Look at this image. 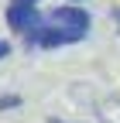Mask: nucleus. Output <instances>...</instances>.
<instances>
[{
    "mask_svg": "<svg viewBox=\"0 0 120 123\" xmlns=\"http://www.w3.org/2000/svg\"><path fill=\"white\" fill-rule=\"evenodd\" d=\"M89 24H93V17H89V10L79 7V4H65V7L52 10V27H58V31H69V34L86 38Z\"/></svg>",
    "mask_w": 120,
    "mask_h": 123,
    "instance_id": "obj_1",
    "label": "nucleus"
},
{
    "mask_svg": "<svg viewBox=\"0 0 120 123\" xmlns=\"http://www.w3.org/2000/svg\"><path fill=\"white\" fill-rule=\"evenodd\" d=\"M76 41H82V38H79V34H69V31H58V27H52V24H45V27H38V31L27 34V48H62V44H76Z\"/></svg>",
    "mask_w": 120,
    "mask_h": 123,
    "instance_id": "obj_2",
    "label": "nucleus"
},
{
    "mask_svg": "<svg viewBox=\"0 0 120 123\" xmlns=\"http://www.w3.org/2000/svg\"><path fill=\"white\" fill-rule=\"evenodd\" d=\"M7 24H10V31H17V34H31V31H38L41 27V14H38V7H21V4H10L7 7Z\"/></svg>",
    "mask_w": 120,
    "mask_h": 123,
    "instance_id": "obj_3",
    "label": "nucleus"
},
{
    "mask_svg": "<svg viewBox=\"0 0 120 123\" xmlns=\"http://www.w3.org/2000/svg\"><path fill=\"white\" fill-rule=\"evenodd\" d=\"M96 120L100 123H120V96L110 92L103 103H96Z\"/></svg>",
    "mask_w": 120,
    "mask_h": 123,
    "instance_id": "obj_4",
    "label": "nucleus"
},
{
    "mask_svg": "<svg viewBox=\"0 0 120 123\" xmlns=\"http://www.w3.org/2000/svg\"><path fill=\"white\" fill-rule=\"evenodd\" d=\"M14 106H21V96H14V92H4V96H0V110H14Z\"/></svg>",
    "mask_w": 120,
    "mask_h": 123,
    "instance_id": "obj_5",
    "label": "nucleus"
},
{
    "mask_svg": "<svg viewBox=\"0 0 120 123\" xmlns=\"http://www.w3.org/2000/svg\"><path fill=\"white\" fill-rule=\"evenodd\" d=\"M7 55H10V44H7V41H0V58H7Z\"/></svg>",
    "mask_w": 120,
    "mask_h": 123,
    "instance_id": "obj_6",
    "label": "nucleus"
},
{
    "mask_svg": "<svg viewBox=\"0 0 120 123\" xmlns=\"http://www.w3.org/2000/svg\"><path fill=\"white\" fill-rule=\"evenodd\" d=\"M10 4H21V7H34L38 0H10Z\"/></svg>",
    "mask_w": 120,
    "mask_h": 123,
    "instance_id": "obj_7",
    "label": "nucleus"
},
{
    "mask_svg": "<svg viewBox=\"0 0 120 123\" xmlns=\"http://www.w3.org/2000/svg\"><path fill=\"white\" fill-rule=\"evenodd\" d=\"M113 21H117V24H120V10H113Z\"/></svg>",
    "mask_w": 120,
    "mask_h": 123,
    "instance_id": "obj_8",
    "label": "nucleus"
},
{
    "mask_svg": "<svg viewBox=\"0 0 120 123\" xmlns=\"http://www.w3.org/2000/svg\"><path fill=\"white\" fill-rule=\"evenodd\" d=\"M48 123H65V120H58V116H52V120H48Z\"/></svg>",
    "mask_w": 120,
    "mask_h": 123,
    "instance_id": "obj_9",
    "label": "nucleus"
},
{
    "mask_svg": "<svg viewBox=\"0 0 120 123\" xmlns=\"http://www.w3.org/2000/svg\"><path fill=\"white\" fill-rule=\"evenodd\" d=\"M69 4H86V0H69Z\"/></svg>",
    "mask_w": 120,
    "mask_h": 123,
    "instance_id": "obj_10",
    "label": "nucleus"
}]
</instances>
